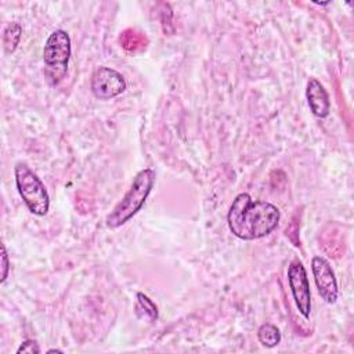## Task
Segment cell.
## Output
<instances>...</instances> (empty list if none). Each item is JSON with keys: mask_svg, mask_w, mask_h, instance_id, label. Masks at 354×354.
I'll use <instances>...</instances> for the list:
<instances>
[{"mask_svg": "<svg viewBox=\"0 0 354 354\" xmlns=\"http://www.w3.org/2000/svg\"><path fill=\"white\" fill-rule=\"evenodd\" d=\"M14 174L18 192L28 209L36 216L47 214L50 198L40 178L25 163H17Z\"/></svg>", "mask_w": 354, "mask_h": 354, "instance_id": "3957f363", "label": "cell"}, {"mask_svg": "<svg viewBox=\"0 0 354 354\" xmlns=\"http://www.w3.org/2000/svg\"><path fill=\"white\" fill-rule=\"evenodd\" d=\"M8 267H10V263H8V256H7V252H6V246L1 245V268H3V272H1L0 282H4L7 279Z\"/></svg>", "mask_w": 354, "mask_h": 354, "instance_id": "4fadbf2b", "label": "cell"}, {"mask_svg": "<svg viewBox=\"0 0 354 354\" xmlns=\"http://www.w3.org/2000/svg\"><path fill=\"white\" fill-rule=\"evenodd\" d=\"M39 353H40V347H39V344H37L35 340H32V339L25 340V342L19 346V348L17 350V354H39Z\"/></svg>", "mask_w": 354, "mask_h": 354, "instance_id": "7c38bea8", "label": "cell"}, {"mask_svg": "<svg viewBox=\"0 0 354 354\" xmlns=\"http://www.w3.org/2000/svg\"><path fill=\"white\" fill-rule=\"evenodd\" d=\"M69 57H71L69 35L62 29L54 30L47 37L43 48L46 76L53 84H57L65 76Z\"/></svg>", "mask_w": 354, "mask_h": 354, "instance_id": "277c9868", "label": "cell"}, {"mask_svg": "<svg viewBox=\"0 0 354 354\" xmlns=\"http://www.w3.org/2000/svg\"><path fill=\"white\" fill-rule=\"evenodd\" d=\"M306 97H307V102L311 112L317 118H326L329 115V109H330L329 95L324 88V86L317 79L311 77L307 82Z\"/></svg>", "mask_w": 354, "mask_h": 354, "instance_id": "ba28073f", "label": "cell"}, {"mask_svg": "<svg viewBox=\"0 0 354 354\" xmlns=\"http://www.w3.org/2000/svg\"><path fill=\"white\" fill-rule=\"evenodd\" d=\"M47 353H48V354H51V353H62V350H58V348H50Z\"/></svg>", "mask_w": 354, "mask_h": 354, "instance_id": "5bb4252c", "label": "cell"}, {"mask_svg": "<svg viewBox=\"0 0 354 354\" xmlns=\"http://www.w3.org/2000/svg\"><path fill=\"white\" fill-rule=\"evenodd\" d=\"M257 337L263 346L271 348L281 342V332L272 324H263L257 330Z\"/></svg>", "mask_w": 354, "mask_h": 354, "instance_id": "9c48e42d", "label": "cell"}, {"mask_svg": "<svg viewBox=\"0 0 354 354\" xmlns=\"http://www.w3.org/2000/svg\"><path fill=\"white\" fill-rule=\"evenodd\" d=\"M137 303H138V308L144 310V315L148 319L155 321L158 318V307L147 295L138 292L137 293Z\"/></svg>", "mask_w": 354, "mask_h": 354, "instance_id": "8fae6325", "label": "cell"}, {"mask_svg": "<svg viewBox=\"0 0 354 354\" xmlns=\"http://www.w3.org/2000/svg\"><path fill=\"white\" fill-rule=\"evenodd\" d=\"M230 231L243 241L263 238L272 232L279 221V210L270 202L252 201L250 195L242 192L235 196L228 216Z\"/></svg>", "mask_w": 354, "mask_h": 354, "instance_id": "6da1fadb", "label": "cell"}, {"mask_svg": "<svg viewBox=\"0 0 354 354\" xmlns=\"http://www.w3.org/2000/svg\"><path fill=\"white\" fill-rule=\"evenodd\" d=\"M288 282L299 313L308 318L311 313V292L307 272L301 261L295 260L288 267Z\"/></svg>", "mask_w": 354, "mask_h": 354, "instance_id": "5b68a950", "label": "cell"}, {"mask_svg": "<svg viewBox=\"0 0 354 354\" xmlns=\"http://www.w3.org/2000/svg\"><path fill=\"white\" fill-rule=\"evenodd\" d=\"M311 270L318 293L326 303L333 304L337 300L339 289L330 264L324 257L314 256L311 260Z\"/></svg>", "mask_w": 354, "mask_h": 354, "instance_id": "52a82bcc", "label": "cell"}, {"mask_svg": "<svg viewBox=\"0 0 354 354\" xmlns=\"http://www.w3.org/2000/svg\"><path fill=\"white\" fill-rule=\"evenodd\" d=\"M21 33H22V28L19 24L17 22H11L6 26L4 29V35H3V46L6 53H14L19 39H21Z\"/></svg>", "mask_w": 354, "mask_h": 354, "instance_id": "30bf717a", "label": "cell"}, {"mask_svg": "<svg viewBox=\"0 0 354 354\" xmlns=\"http://www.w3.org/2000/svg\"><path fill=\"white\" fill-rule=\"evenodd\" d=\"M90 88L95 98L111 100L126 90V80L118 71L108 66H100L91 76Z\"/></svg>", "mask_w": 354, "mask_h": 354, "instance_id": "8992f818", "label": "cell"}, {"mask_svg": "<svg viewBox=\"0 0 354 354\" xmlns=\"http://www.w3.org/2000/svg\"><path fill=\"white\" fill-rule=\"evenodd\" d=\"M155 183V171L149 167L140 170L129 191L124 194L122 201L113 207L106 216L105 224L108 228L115 230L127 223L145 203Z\"/></svg>", "mask_w": 354, "mask_h": 354, "instance_id": "7a4b0ae2", "label": "cell"}]
</instances>
